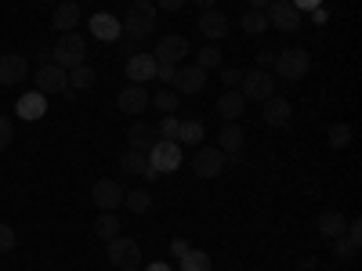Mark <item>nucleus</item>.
I'll return each mask as SVG.
<instances>
[{"label":"nucleus","mask_w":362,"mask_h":271,"mask_svg":"<svg viewBox=\"0 0 362 271\" xmlns=\"http://www.w3.org/2000/svg\"><path fill=\"white\" fill-rule=\"evenodd\" d=\"M192 170H196V177H218V174L225 170V152H221L218 145L199 148L196 159H192Z\"/></svg>","instance_id":"4468645a"},{"label":"nucleus","mask_w":362,"mask_h":271,"mask_svg":"<svg viewBox=\"0 0 362 271\" xmlns=\"http://www.w3.org/2000/svg\"><path fill=\"white\" fill-rule=\"evenodd\" d=\"M11 138H15V124H11L8 116H0V148H8Z\"/></svg>","instance_id":"58836bf2"},{"label":"nucleus","mask_w":362,"mask_h":271,"mask_svg":"<svg viewBox=\"0 0 362 271\" xmlns=\"http://www.w3.org/2000/svg\"><path fill=\"white\" fill-rule=\"evenodd\" d=\"M185 250H189V243H185V239H174V243H170V253H174V257H181Z\"/></svg>","instance_id":"c03bdc74"},{"label":"nucleus","mask_w":362,"mask_h":271,"mask_svg":"<svg viewBox=\"0 0 362 271\" xmlns=\"http://www.w3.org/2000/svg\"><path fill=\"white\" fill-rule=\"evenodd\" d=\"M15 243H18L15 228H11V224H0V253H11V250H15Z\"/></svg>","instance_id":"e433bc0d"},{"label":"nucleus","mask_w":362,"mask_h":271,"mask_svg":"<svg viewBox=\"0 0 362 271\" xmlns=\"http://www.w3.org/2000/svg\"><path fill=\"white\" fill-rule=\"evenodd\" d=\"M239 95H243V102H268L272 95H276V76H272L268 69H250L243 73V80H239Z\"/></svg>","instance_id":"20e7f679"},{"label":"nucleus","mask_w":362,"mask_h":271,"mask_svg":"<svg viewBox=\"0 0 362 271\" xmlns=\"http://www.w3.org/2000/svg\"><path fill=\"white\" fill-rule=\"evenodd\" d=\"M156 58H153V51H138V54H131L127 58V80L131 83H145V80H156Z\"/></svg>","instance_id":"f3484780"},{"label":"nucleus","mask_w":362,"mask_h":271,"mask_svg":"<svg viewBox=\"0 0 362 271\" xmlns=\"http://www.w3.org/2000/svg\"><path fill=\"white\" fill-rule=\"evenodd\" d=\"M312 22L322 25V22H326V8H315V11H312Z\"/></svg>","instance_id":"a18cd8bd"},{"label":"nucleus","mask_w":362,"mask_h":271,"mask_svg":"<svg viewBox=\"0 0 362 271\" xmlns=\"http://www.w3.org/2000/svg\"><path fill=\"white\" fill-rule=\"evenodd\" d=\"M95 235L105 239V243H109V239H116V235H119V217H116V214H105V210H102V217L95 221Z\"/></svg>","instance_id":"473e14b6"},{"label":"nucleus","mask_w":362,"mask_h":271,"mask_svg":"<svg viewBox=\"0 0 362 271\" xmlns=\"http://www.w3.org/2000/svg\"><path fill=\"white\" fill-rule=\"evenodd\" d=\"M214 109H218V116H221V124H239V116L247 112V102H243V95H239V90H225Z\"/></svg>","instance_id":"412c9836"},{"label":"nucleus","mask_w":362,"mask_h":271,"mask_svg":"<svg viewBox=\"0 0 362 271\" xmlns=\"http://www.w3.org/2000/svg\"><path fill=\"white\" fill-rule=\"evenodd\" d=\"M247 4H250V8H254V11H264V8H268V4H272V0H247Z\"/></svg>","instance_id":"09e8293b"},{"label":"nucleus","mask_w":362,"mask_h":271,"mask_svg":"<svg viewBox=\"0 0 362 271\" xmlns=\"http://www.w3.org/2000/svg\"><path fill=\"white\" fill-rule=\"evenodd\" d=\"M95 80H98V73L90 69L87 62L76 66V69H69V87H73V90H90V87H95Z\"/></svg>","instance_id":"7c9ffc66"},{"label":"nucleus","mask_w":362,"mask_h":271,"mask_svg":"<svg viewBox=\"0 0 362 271\" xmlns=\"http://www.w3.org/2000/svg\"><path fill=\"white\" fill-rule=\"evenodd\" d=\"M272 66H276L279 80L297 83V80H305V76H308V69H312V54H308L305 47H290V51H279Z\"/></svg>","instance_id":"7ed1b4c3"},{"label":"nucleus","mask_w":362,"mask_h":271,"mask_svg":"<svg viewBox=\"0 0 362 271\" xmlns=\"http://www.w3.org/2000/svg\"><path fill=\"white\" fill-rule=\"evenodd\" d=\"M239 80H243V69H235V66H221V83H225V90H235L239 87Z\"/></svg>","instance_id":"4c0bfd02"},{"label":"nucleus","mask_w":362,"mask_h":271,"mask_svg":"<svg viewBox=\"0 0 362 271\" xmlns=\"http://www.w3.org/2000/svg\"><path fill=\"white\" fill-rule=\"evenodd\" d=\"M177 127H181V119H177L174 112H167V116L160 119V127H156V134H160L163 141H177Z\"/></svg>","instance_id":"f704fd0d"},{"label":"nucleus","mask_w":362,"mask_h":271,"mask_svg":"<svg viewBox=\"0 0 362 271\" xmlns=\"http://www.w3.org/2000/svg\"><path fill=\"white\" fill-rule=\"evenodd\" d=\"M119 271H138V267H119Z\"/></svg>","instance_id":"3c124183"},{"label":"nucleus","mask_w":362,"mask_h":271,"mask_svg":"<svg viewBox=\"0 0 362 271\" xmlns=\"http://www.w3.org/2000/svg\"><path fill=\"white\" fill-rule=\"evenodd\" d=\"M329 145H334V148H348L351 145V127L348 124H334V127H329Z\"/></svg>","instance_id":"c9c22d12"},{"label":"nucleus","mask_w":362,"mask_h":271,"mask_svg":"<svg viewBox=\"0 0 362 271\" xmlns=\"http://www.w3.org/2000/svg\"><path fill=\"white\" fill-rule=\"evenodd\" d=\"M148 105H156V109L167 116V112H177V109H181V95H177L174 87H160L156 95H148Z\"/></svg>","instance_id":"bb28decb"},{"label":"nucleus","mask_w":362,"mask_h":271,"mask_svg":"<svg viewBox=\"0 0 362 271\" xmlns=\"http://www.w3.org/2000/svg\"><path fill=\"white\" fill-rule=\"evenodd\" d=\"M290 4L297 11H315V8H322V0H290Z\"/></svg>","instance_id":"79ce46f5"},{"label":"nucleus","mask_w":362,"mask_h":271,"mask_svg":"<svg viewBox=\"0 0 362 271\" xmlns=\"http://www.w3.org/2000/svg\"><path fill=\"white\" fill-rule=\"evenodd\" d=\"M124 203H127L131 214H148V210H153V192H148V188L127 192V195H124Z\"/></svg>","instance_id":"2f4dec72"},{"label":"nucleus","mask_w":362,"mask_h":271,"mask_svg":"<svg viewBox=\"0 0 362 271\" xmlns=\"http://www.w3.org/2000/svg\"><path fill=\"white\" fill-rule=\"evenodd\" d=\"M116 109L127 112V116H141V112L148 109V90H145V83H127V87L116 95Z\"/></svg>","instance_id":"f8f14e48"},{"label":"nucleus","mask_w":362,"mask_h":271,"mask_svg":"<svg viewBox=\"0 0 362 271\" xmlns=\"http://www.w3.org/2000/svg\"><path fill=\"white\" fill-rule=\"evenodd\" d=\"M239 25H243L247 37H257V33H264V29H268V18H264V11H254V8H250Z\"/></svg>","instance_id":"72a5a7b5"},{"label":"nucleus","mask_w":362,"mask_h":271,"mask_svg":"<svg viewBox=\"0 0 362 271\" xmlns=\"http://www.w3.org/2000/svg\"><path fill=\"white\" fill-rule=\"evenodd\" d=\"M15 112H18V119H44V112H47V98L40 95V90H25V95H18V102H15Z\"/></svg>","instance_id":"a211bd4d"},{"label":"nucleus","mask_w":362,"mask_h":271,"mask_svg":"<svg viewBox=\"0 0 362 271\" xmlns=\"http://www.w3.org/2000/svg\"><path fill=\"white\" fill-rule=\"evenodd\" d=\"M109 260H112L116 267H138V260H141L138 239H127V235L109 239Z\"/></svg>","instance_id":"1a4fd4ad"},{"label":"nucleus","mask_w":362,"mask_h":271,"mask_svg":"<svg viewBox=\"0 0 362 271\" xmlns=\"http://www.w3.org/2000/svg\"><path fill=\"white\" fill-rule=\"evenodd\" d=\"M189 51H192V44L181 37V33H170V37H163L160 44H156V51H153V58L160 66H181L189 58Z\"/></svg>","instance_id":"0eeeda50"},{"label":"nucleus","mask_w":362,"mask_h":271,"mask_svg":"<svg viewBox=\"0 0 362 271\" xmlns=\"http://www.w3.org/2000/svg\"><path fill=\"white\" fill-rule=\"evenodd\" d=\"M221 66H225V54H221L214 44H206V47H199V51H196V69L210 73V69H221Z\"/></svg>","instance_id":"c85d7f7f"},{"label":"nucleus","mask_w":362,"mask_h":271,"mask_svg":"<svg viewBox=\"0 0 362 271\" xmlns=\"http://www.w3.org/2000/svg\"><path fill=\"white\" fill-rule=\"evenodd\" d=\"M153 4H156V11H181L189 0H153Z\"/></svg>","instance_id":"ea45409f"},{"label":"nucleus","mask_w":362,"mask_h":271,"mask_svg":"<svg viewBox=\"0 0 362 271\" xmlns=\"http://www.w3.org/2000/svg\"><path fill=\"white\" fill-rule=\"evenodd\" d=\"M124 188L116 185L112 177H102V181H95V188H90V199H95V206L98 210H105V214H112L116 206H124Z\"/></svg>","instance_id":"9d476101"},{"label":"nucleus","mask_w":362,"mask_h":271,"mask_svg":"<svg viewBox=\"0 0 362 271\" xmlns=\"http://www.w3.org/2000/svg\"><path fill=\"white\" fill-rule=\"evenodd\" d=\"M29 76V58L25 54H15V51H4L0 54V83L4 87H15Z\"/></svg>","instance_id":"9b49d317"},{"label":"nucleus","mask_w":362,"mask_h":271,"mask_svg":"<svg viewBox=\"0 0 362 271\" xmlns=\"http://www.w3.org/2000/svg\"><path fill=\"white\" fill-rule=\"evenodd\" d=\"M148 167H153L156 174H174L177 167H181V159H185V156H181V145L177 141H156L153 148H148Z\"/></svg>","instance_id":"39448f33"},{"label":"nucleus","mask_w":362,"mask_h":271,"mask_svg":"<svg viewBox=\"0 0 362 271\" xmlns=\"http://www.w3.org/2000/svg\"><path fill=\"white\" fill-rule=\"evenodd\" d=\"M177 260H181V271H210V267H214V260H210L206 250H192V246L181 253Z\"/></svg>","instance_id":"cd10ccee"},{"label":"nucleus","mask_w":362,"mask_h":271,"mask_svg":"<svg viewBox=\"0 0 362 271\" xmlns=\"http://www.w3.org/2000/svg\"><path fill=\"white\" fill-rule=\"evenodd\" d=\"M257 62H261L257 69H268L272 62H276V54H272V51H261V54H257Z\"/></svg>","instance_id":"37998d69"},{"label":"nucleus","mask_w":362,"mask_h":271,"mask_svg":"<svg viewBox=\"0 0 362 271\" xmlns=\"http://www.w3.org/2000/svg\"><path fill=\"white\" fill-rule=\"evenodd\" d=\"M315 228H319V235H322V239H337V235H344L348 217L341 214V210H322V214L315 217Z\"/></svg>","instance_id":"b1692460"},{"label":"nucleus","mask_w":362,"mask_h":271,"mask_svg":"<svg viewBox=\"0 0 362 271\" xmlns=\"http://www.w3.org/2000/svg\"><path fill=\"white\" fill-rule=\"evenodd\" d=\"M119 170H124V174H141L145 181H156L160 177L153 167H148V156L138 152V148H124V152H119Z\"/></svg>","instance_id":"6ab92c4d"},{"label":"nucleus","mask_w":362,"mask_h":271,"mask_svg":"<svg viewBox=\"0 0 362 271\" xmlns=\"http://www.w3.org/2000/svg\"><path fill=\"white\" fill-rule=\"evenodd\" d=\"M214 4H218V0H196V8H203V11H210Z\"/></svg>","instance_id":"8fccbe9b"},{"label":"nucleus","mask_w":362,"mask_h":271,"mask_svg":"<svg viewBox=\"0 0 362 271\" xmlns=\"http://www.w3.org/2000/svg\"><path fill=\"white\" fill-rule=\"evenodd\" d=\"M199 33H203L206 40H225V37H228V18H225L218 8L203 11V15H199Z\"/></svg>","instance_id":"4be33fe9"},{"label":"nucleus","mask_w":362,"mask_h":271,"mask_svg":"<svg viewBox=\"0 0 362 271\" xmlns=\"http://www.w3.org/2000/svg\"><path fill=\"white\" fill-rule=\"evenodd\" d=\"M83 54H87V44H83V37L76 33H62L58 37V44L51 47V62L58 66V69H76V66H83Z\"/></svg>","instance_id":"f03ea898"},{"label":"nucleus","mask_w":362,"mask_h":271,"mask_svg":"<svg viewBox=\"0 0 362 271\" xmlns=\"http://www.w3.org/2000/svg\"><path fill=\"white\" fill-rule=\"evenodd\" d=\"M51 25L58 29V33H73V29L80 25V4H73V0H62V4L54 8V15H51Z\"/></svg>","instance_id":"5701e85b"},{"label":"nucleus","mask_w":362,"mask_h":271,"mask_svg":"<svg viewBox=\"0 0 362 271\" xmlns=\"http://www.w3.org/2000/svg\"><path fill=\"white\" fill-rule=\"evenodd\" d=\"M174 73H177V66H156V80H160L163 87H170V80H174Z\"/></svg>","instance_id":"a19ab883"},{"label":"nucleus","mask_w":362,"mask_h":271,"mask_svg":"<svg viewBox=\"0 0 362 271\" xmlns=\"http://www.w3.org/2000/svg\"><path fill=\"white\" fill-rule=\"evenodd\" d=\"M160 138H156V127H148V124H131V131H127V148H138V152H148Z\"/></svg>","instance_id":"393cba45"},{"label":"nucleus","mask_w":362,"mask_h":271,"mask_svg":"<svg viewBox=\"0 0 362 271\" xmlns=\"http://www.w3.org/2000/svg\"><path fill=\"white\" fill-rule=\"evenodd\" d=\"M264 18H268V25L283 29V33H297L300 29V11L290 4V0H272V4L264 8Z\"/></svg>","instance_id":"6e6552de"},{"label":"nucleus","mask_w":362,"mask_h":271,"mask_svg":"<svg viewBox=\"0 0 362 271\" xmlns=\"http://www.w3.org/2000/svg\"><path fill=\"white\" fill-rule=\"evenodd\" d=\"M87 29H90V37H98L102 44H116L119 37H124V29H119V18H116V15H109V11L90 15Z\"/></svg>","instance_id":"2eb2a0df"},{"label":"nucleus","mask_w":362,"mask_h":271,"mask_svg":"<svg viewBox=\"0 0 362 271\" xmlns=\"http://www.w3.org/2000/svg\"><path fill=\"white\" fill-rule=\"evenodd\" d=\"M264 109H261V116H264V124L268 127H286L290 124V116H293V105L286 102V98H276L272 95L268 102H261Z\"/></svg>","instance_id":"aec40b11"},{"label":"nucleus","mask_w":362,"mask_h":271,"mask_svg":"<svg viewBox=\"0 0 362 271\" xmlns=\"http://www.w3.org/2000/svg\"><path fill=\"white\" fill-rule=\"evenodd\" d=\"M358 243H362V221L355 217V221H348L344 235L334 239V253H337L341 260H355V257H358Z\"/></svg>","instance_id":"dca6fc26"},{"label":"nucleus","mask_w":362,"mask_h":271,"mask_svg":"<svg viewBox=\"0 0 362 271\" xmlns=\"http://www.w3.org/2000/svg\"><path fill=\"white\" fill-rule=\"evenodd\" d=\"M156 18H160V11H156L153 0H134L127 8V15L119 18V29H124V37L131 44H141L156 33Z\"/></svg>","instance_id":"f257e3e1"},{"label":"nucleus","mask_w":362,"mask_h":271,"mask_svg":"<svg viewBox=\"0 0 362 271\" xmlns=\"http://www.w3.org/2000/svg\"><path fill=\"white\" fill-rule=\"evenodd\" d=\"M203 124L199 119H181V127H177V145H199L203 141Z\"/></svg>","instance_id":"c756f323"},{"label":"nucleus","mask_w":362,"mask_h":271,"mask_svg":"<svg viewBox=\"0 0 362 271\" xmlns=\"http://www.w3.org/2000/svg\"><path fill=\"white\" fill-rule=\"evenodd\" d=\"M170 87L177 90L181 98H185V95H199V90L206 87V73H203V69H196V66H177V73H174Z\"/></svg>","instance_id":"ddd939ff"},{"label":"nucleus","mask_w":362,"mask_h":271,"mask_svg":"<svg viewBox=\"0 0 362 271\" xmlns=\"http://www.w3.org/2000/svg\"><path fill=\"white\" fill-rule=\"evenodd\" d=\"M145 271H170V264H167V260H156V264H148Z\"/></svg>","instance_id":"de8ad7c7"},{"label":"nucleus","mask_w":362,"mask_h":271,"mask_svg":"<svg viewBox=\"0 0 362 271\" xmlns=\"http://www.w3.org/2000/svg\"><path fill=\"white\" fill-rule=\"evenodd\" d=\"M66 87H69V73L58 69L54 62H47V66H40V69L33 73V90H40L44 98H58Z\"/></svg>","instance_id":"423d86ee"},{"label":"nucleus","mask_w":362,"mask_h":271,"mask_svg":"<svg viewBox=\"0 0 362 271\" xmlns=\"http://www.w3.org/2000/svg\"><path fill=\"white\" fill-rule=\"evenodd\" d=\"M221 152L228 156V152H243V145H247V134H243V127H239V124H221Z\"/></svg>","instance_id":"a878e982"},{"label":"nucleus","mask_w":362,"mask_h":271,"mask_svg":"<svg viewBox=\"0 0 362 271\" xmlns=\"http://www.w3.org/2000/svg\"><path fill=\"white\" fill-rule=\"evenodd\" d=\"M37 58H40V66H47V62H51V47H40Z\"/></svg>","instance_id":"49530a36"}]
</instances>
